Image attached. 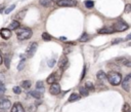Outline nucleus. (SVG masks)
Returning a JSON list of instances; mask_svg holds the SVG:
<instances>
[{
	"label": "nucleus",
	"instance_id": "obj_33",
	"mask_svg": "<svg viewBox=\"0 0 131 112\" xmlns=\"http://www.w3.org/2000/svg\"><path fill=\"white\" fill-rule=\"evenodd\" d=\"M12 91H13L14 94H16V95H19V94L21 92V89H20V86H14V87L12 88Z\"/></svg>",
	"mask_w": 131,
	"mask_h": 112
},
{
	"label": "nucleus",
	"instance_id": "obj_42",
	"mask_svg": "<svg viewBox=\"0 0 131 112\" xmlns=\"http://www.w3.org/2000/svg\"><path fill=\"white\" fill-rule=\"evenodd\" d=\"M59 39H60L61 41H67V38H66V37H60Z\"/></svg>",
	"mask_w": 131,
	"mask_h": 112
},
{
	"label": "nucleus",
	"instance_id": "obj_26",
	"mask_svg": "<svg viewBox=\"0 0 131 112\" xmlns=\"http://www.w3.org/2000/svg\"><path fill=\"white\" fill-rule=\"evenodd\" d=\"M85 87L88 89V90H91V91H93L95 88H94V85H93V83L92 82H90V81H87L86 82V84H85Z\"/></svg>",
	"mask_w": 131,
	"mask_h": 112
},
{
	"label": "nucleus",
	"instance_id": "obj_20",
	"mask_svg": "<svg viewBox=\"0 0 131 112\" xmlns=\"http://www.w3.org/2000/svg\"><path fill=\"white\" fill-rule=\"evenodd\" d=\"M98 33L99 34H112V33H114V31L111 28H102L98 31Z\"/></svg>",
	"mask_w": 131,
	"mask_h": 112
},
{
	"label": "nucleus",
	"instance_id": "obj_34",
	"mask_svg": "<svg viewBox=\"0 0 131 112\" xmlns=\"http://www.w3.org/2000/svg\"><path fill=\"white\" fill-rule=\"evenodd\" d=\"M55 63H56L55 59H50V60L48 61V67H49V68H52V67L55 65Z\"/></svg>",
	"mask_w": 131,
	"mask_h": 112
},
{
	"label": "nucleus",
	"instance_id": "obj_35",
	"mask_svg": "<svg viewBox=\"0 0 131 112\" xmlns=\"http://www.w3.org/2000/svg\"><path fill=\"white\" fill-rule=\"evenodd\" d=\"M124 11H125L126 13H129V12H131V3H128V4H126Z\"/></svg>",
	"mask_w": 131,
	"mask_h": 112
},
{
	"label": "nucleus",
	"instance_id": "obj_28",
	"mask_svg": "<svg viewBox=\"0 0 131 112\" xmlns=\"http://www.w3.org/2000/svg\"><path fill=\"white\" fill-rule=\"evenodd\" d=\"M42 39H43L44 41H49V40H51V36H50L47 32H44V33L42 34Z\"/></svg>",
	"mask_w": 131,
	"mask_h": 112
},
{
	"label": "nucleus",
	"instance_id": "obj_37",
	"mask_svg": "<svg viewBox=\"0 0 131 112\" xmlns=\"http://www.w3.org/2000/svg\"><path fill=\"white\" fill-rule=\"evenodd\" d=\"M124 66H126V67H128V68H131V59L127 58V60H126V62H125Z\"/></svg>",
	"mask_w": 131,
	"mask_h": 112
},
{
	"label": "nucleus",
	"instance_id": "obj_32",
	"mask_svg": "<svg viewBox=\"0 0 131 112\" xmlns=\"http://www.w3.org/2000/svg\"><path fill=\"white\" fill-rule=\"evenodd\" d=\"M122 111H123V112H130V106H129L128 103H125V104H124Z\"/></svg>",
	"mask_w": 131,
	"mask_h": 112
},
{
	"label": "nucleus",
	"instance_id": "obj_36",
	"mask_svg": "<svg viewBox=\"0 0 131 112\" xmlns=\"http://www.w3.org/2000/svg\"><path fill=\"white\" fill-rule=\"evenodd\" d=\"M28 109H29V112H35L37 110V106L36 105H30Z\"/></svg>",
	"mask_w": 131,
	"mask_h": 112
},
{
	"label": "nucleus",
	"instance_id": "obj_18",
	"mask_svg": "<svg viewBox=\"0 0 131 112\" xmlns=\"http://www.w3.org/2000/svg\"><path fill=\"white\" fill-rule=\"evenodd\" d=\"M31 85H32V82H31L30 80H24V81H21V83H20V87H23V88H25V89H29V88L31 87Z\"/></svg>",
	"mask_w": 131,
	"mask_h": 112
},
{
	"label": "nucleus",
	"instance_id": "obj_6",
	"mask_svg": "<svg viewBox=\"0 0 131 112\" xmlns=\"http://www.w3.org/2000/svg\"><path fill=\"white\" fill-rule=\"evenodd\" d=\"M56 4L61 7H72L77 5V1L76 0H58Z\"/></svg>",
	"mask_w": 131,
	"mask_h": 112
},
{
	"label": "nucleus",
	"instance_id": "obj_1",
	"mask_svg": "<svg viewBox=\"0 0 131 112\" xmlns=\"http://www.w3.org/2000/svg\"><path fill=\"white\" fill-rule=\"evenodd\" d=\"M106 79L107 81L112 84V85H119L121 84V81H122V75L119 73V72H116V71H111L106 74Z\"/></svg>",
	"mask_w": 131,
	"mask_h": 112
},
{
	"label": "nucleus",
	"instance_id": "obj_3",
	"mask_svg": "<svg viewBox=\"0 0 131 112\" xmlns=\"http://www.w3.org/2000/svg\"><path fill=\"white\" fill-rule=\"evenodd\" d=\"M129 28V26L124 21H117L113 24V31L114 32H124Z\"/></svg>",
	"mask_w": 131,
	"mask_h": 112
},
{
	"label": "nucleus",
	"instance_id": "obj_9",
	"mask_svg": "<svg viewBox=\"0 0 131 112\" xmlns=\"http://www.w3.org/2000/svg\"><path fill=\"white\" fill-rule=\"evenodd\" d=\"M68 58L66 57V55H62L60 59H59V61H58V67H59V69H61L62 71L68 67Z\"/></svg>",
	"mask_w": 131,
	"mask_h": 112
},
{
	"label": "nucleus",
	"instance_id": "obj_38",
	"mask_svg": "<svg viewBox=\"0 0 131 112\" xmlns=\"http://www.w3.org/2000/svg\"><path fill=\"white\" fill-rule=\"evenodd\" d=\"M122 41H123V38H117V39H115V40L112 41V44H118V43H120Z\"/></svg>",
	"mask_w": 131,
	"mask_h": 112
},
{
	"label": "nucleus",
	"instance_id": "obj_27",
	"mask_svg": "<svg viewBox=\"0 0 131 112\" xmlns=\"http://www.w3.org/2000/svg\"><path fill=\"white\" fill-rule=\"evenodd\" d=\"M84 4H85V6L87 8H93V6H94V2L93 1H90V0H86L84 2Z\"/></svg>",
	"mask_w": 131,
	"mask_h": 112
},
{
	"label": "nucleus",
	"instance_id": "obj_17",
	"mask_svg": "<svg viewBox=\"0 0 131 112\" xmlns=\"http://www.w3.org/2000/svg\"><path fill=\"white\" fill-rule=\"evenodd\" d=\"M10 60H11V54H10V53L4 54V65H5V67H6L7 69L9 68V65H10Z\"/></svg>",
	"mask_w": 131,
	"mask_h": 112
},
{
	"label": "nucleus",
	"instance_id": "obj_44",
	"mask_svg": "<svg viewBox=\"0 0 131 112\" xmlns=\"http://www.w3.org/2000/svg\"><path fill=\"white\" fill-rule=\"evenodd\" d=\"M128 46H131V42H129V43H128Z\"/></svg>",
	"mask_w": 131,
	"mask_h": 112
},
{
	"label": "nucleus",
	"instance_id": "obj_21",
	"mask_svg": "<svg viewBox=\"0 0 131 112\" xmlns=\"http://www.w3.org/2000/svg\"><path fill=\"white\" fill-rule=\"evenodd\" d=\"M36 89L39 90V91H41V92L44 91V83H43V81H37V83H36Z\"/></svg>",
	"mask_w": 131,
	"mask_h": 112
},
{
	"label": "nucleus",
	"instance_id": "obj_10",
	"mask_svg": "<svg viewBox=\"0 0 131 112\" xmlns=\"http://www.w3.org/2000/svg\"><path fill=\"white\" fill-rule=\"evenodd\" d=\"M0 36L3 39H9L11 36V30L7 29V28H2L0 29Z\"/></svg>",
	"mask_w": 131,
	"mask_h": 112
},
{
	"label": "nucleus",
	"instance_id": "obj_7",
	"mask_svg": "<svg viewBox=\"0 0 131 112\" xmlns=\"http://www.w3.org/2000/svg\"><path fill=\"white\" fill-rule=\"evenodd\" d=\"M49 92L53 96H57L59 95L60 92V85L57 83V82H54L52 84H50V87H49Z\"/></svg>",
	"mask_w": 131,
	"mask_h": 112
},
{
	"label": "nucleus",
	"instance_id": "obj_30",
	"mask_svg": "<svg viewBox=\"0 0 131 112\" xmlns=\"http://www.w3.org/2000/svg\"><path fill=\"white\" fill-rule=\"evenodd\" d=\"M5 90H6V88H5V85H4L3 81L0 79V95H3V94L5 92Z\"/></svg>",
	"mask_w": 131,
	"mask_h": 112
},
{
	"label": "nucleus",
	"instance_id": "obj_31",
	"mask_svg": "<svg viewBox=\"0 0 131 112\" xmlns=\"http://www.w3.org/2000/svg\"><path fill=\"white\" fill-rule=\"evenodd\" d=\"M14 7H15V4H12V5L8 6V8H6V9L4 10V13H5V14H8L9 12H11V11L14 9Z\"/></svg>",
	"mask_w": 131,
	"mask_h": 112
},
{
	"label": "nucleus",
	"instance_id": "obj_16",
	"mask_svg": "<svg viewBox=\"0 0 131 112\" xmlns=\"http://www.w3.org/2000/svg\"><path fill=\"white\" fill-rule=\"evenodd\" d=\"M19 26H20V24H19V22L18 21H15V20H13L10 24H9V30H17L18 28H19Z\"/></svg>",
	"mask_w": 131,
	"mask_h": 112
},
{
	"label": "nucleus",
	"instance_id": "obj_24",
	"mask_svg": "<svg viewBox=\"0 0 131 112\" xmlns=\"http://www.w3.org/2000/svg\"><path fill=\"white\" fill-rule=\"evenodd\" d=\"M89 39H90V36H89L87 33H83L79 40H80L81 42H86V41H88Z\"/></svg>",
	"mask_w": 131,
	"mask_h": 112
},
{
	"label": "nucleus",
	"instance_id": "obj_29",
	"mask_svg": "<svg viewBox=\"0 0 131 112\" xmlns=\"http://www.w3.org/2000/svg\"><path fill=\"white\" fill-rule=\"evenodd\" d=\"M25 63H26V62H25L24 59L20 60V62H19L18 65H17V70H18V71H21V70L24 69V67H25Z\"/></svg>",
	"mask_w": 131,
	"mask_h": 112
},
{
	"label": "nucleus",
	"instance_id": "obj_39",
	"mask_svg": "<svg viewBox=\"0 0 131 112\" xmlns=\"http://www.w3.org/2000/svg\"><path fill=\"white\" fill-rule=\"evenodd\" d=\"M85 72H86V67L84 66V70H83V73H82V76H81V80L84 78V76H85Z\"/></svg>",
	"mask_w": 131,
	"mask_h": 112
},
{
	"label": "nucleus",
	"instance_id": "obj_22",
	"mask_svg": "<svg viewBox=\"0 0 131 112\" xmlns=\"http://www.w3.org/2000/svg\"><path fill=\"white\" fill-rule=\"evenodd\" d=\"M80 98H81L80 95L74 92V94H72V95L70 96V98H69V102H75V101H78Z\"/></svg>",
	"mask_w": 131,
	"mask_h": 112
},
{
	"label": "nucleus",
	"instance_id": "obj_40",
	"mask_svg": "<svg viewBox=\"0 0 131 112\" xmlns=\"http://www.w3.org/2000/svg\"><path fill=\"white\" fill-rule=\"evenodd\" d=\"M126 40H131V34H129V35L126 36Z\"/></svg>",
	"mask_w": 131,
	"mask_h": 112
},
{
	"label": "nucleus",
	"instance_id": "obj_23",
	"mask_svg": "<svg viewBox=\"0 0 131 112\" xmlns=\"http://www.w3.org/2000/svg\"><path fill=\"white\" fill-rule=\"evenodd\" d=\"M126 60H127L126 57H120V58H117V59L115 60V62H116L118 65H124L125 62H126Z\"/></svg>",
	"mask_w": 131,
	"mask_h": 112
},
{
	"label": "nucleus",
	"instance_id": "obj_13",
	"mask_svg": "<svg viewBox=\"0 0 131 112\" xmlns=\"http://www.w3.org/2000/svg\"><path fill=\"white\" fill-rule=\"evenodd\" d=\"M96 77L100 82H105L106 81V74L103 71H98L96 73Z\"/></svg>",
	"mask_w": 131,
	"mask_h": 112
},
{
	"label": "nucleus",
	"instance_id": "obj_11",
	"mask_svg": "<svg viewBox=\"0 0 131 112\" xmlns=\"http://www.w3.org/2000/svg\"><path fill=\"white\" fill-rule=\"evenodd\" d=\"M10 112H25V109L20 103H14L11 107Z\"/></svg>",
	"mask_w": 131,
	"mask_h": 112
},
{
	"label": "nucleus",
	"instance_id": "obj_14",
	"mask_svg": "<svg viewBox=\"0 0 131 112\" xmlns=\"http://www.w3.org/2000/svg\"><path fill=\"white\" fill-rule=\"evenodd\" d=\"M26 13H27V9L25 8V9H23V10H20V11H18L16 14H15V21H21L24 17H25V15H26Z\"/></svg>",
	"mask_w": 131,
	"mask_h": 112
},
{
	"label": "nucleus",
	"instance_id": "obj_25",
	"mask_svg": "<svg viewBox=\"0 0 131 112\" xmlns=\"http://www.w3.org/2000/svg\"><path fill=\"white\" fill-rule=\"evenodd\" d=\"M39 3L44 7H48L51 4V0H39Z\"/></svg>",
	"mask_w": 131,
	"mask_h": 112
},
{
	"label": "nucleus",
	"instance_id": "obj_2",
	"mask_svg": "<svg viewBox=\"0 0 131 112\" xmlns=\"http://www.w3.org/2000/svg\"><path fill=\"white\" fill-rule=\"evenodd\" d=\"M32 30L29 29V28H20L16 31V36H17V39L18 40H26V39H29L32 37Z\"/></svg>",
	"mask_w": 131,
	"mask_h": 112
},
{
	"label": "nucleus",
	"instance_id": "obj_15",
	"mask_svg": "<svg viewBox=\"0 0 131 112\" xmlns=\"http://www.w3.org/2000/svg\"><path fill=\"white\" fill-rule=\"evenodd\" d=\"M9 46L6 44V43H0V51L3 53V54H7V53H10L9 51Z\"/></svg>",
	"mask_w": 131,
	"mask_h": 112
},
{
	"label": "nucleus",
	"instance_id": "obj_5",
	"mask_svg": "<svg viewBox=\"0 0 131 112\" xmlns=\"http://www.w3.org/2000/svg\"><path fill=\"white\" fill-rule=\"evenodd\" d=\"M37 47H38V43H37V42H31V43L29 44L27 50H26L27 57H28V58H32V57L35 54V52H36V50H37Z\"/></svg>",
	"mask_w": 131,
	"mask_h": 112
},
{
	"label": "nucleus",
	"instance_id": "obj_41",
	"mask_svg": "<svg viewBox=\"0 0 131 112\" xmlns=\"http://www.w3.org/2000/svg\"><path fill=\"white\" fill-rule=\"evenodd\" d=\"M0 79H1L2 81H4V75H3V74H1V73H0Z\"/></svg>",
	"mask_w": 131,
	"mask_h": 112
},
{
	"label": "nucleus",
	"instance_id": "obj_8",
	"mask_svg": "<svg viewBox=\"0 0 131 112\" xmlns=\"http://www.w3.org/2000/svg\"><path fill=\"white\" fill-rule=\"evenodd\" d=\"M130 80H131V75L129 74V75H127V76L123 79V81H121L122 87H123V89L126 90V91H129V90H130Z\"/></svg>",
	"mask_w": 131,
	"mask_h": 112
},
{
	"label": "nucleus",
	"instance_id": "obj_19",
	"mask_svg": "<svg viewBox=\"0 0 131 112\" xmlns=\"http://www.w3.org/2000/svg\"><path fill=\"white\" fill-rule=\"evenodd\" d=\"M79 91H80V96H82V97H87L89 95V90L85 86H81L79 88Z\"/></svg>",
	"mask_w": 131,
	"mask_h": 112
},
{
	"label": "nucleus",
	"instance_id": "obj_4",
	"mask_svg": "<svg viewBox=\"0 0 131 112\" xmlns=\"http://www.w3.org/2000/svg\"><path fill=\"white\" fill-rule=\"evenodd\" d=\"M11 107L10 100L5 96H0V109L1 110H7Z\"/></svg>",
	"mask_w": 131,
	"mask_h": 112
},
{
	"label": "nucleus",
	"instance_id": "obj_12",
	"mask_svg": "<svg viewBox=\"0 0 131 112\" xmlns=\"http://www.w3.org/2000/svg\"><path fill=\"white\" fill-rule=\"evenodd\" d=\"M29 95H30V96H31L32 98H35V99H37V100H39V99H41V98L43 97V94H42L41 91L37 90V89L29 91Z\"/></svg>",
	"mask_w": 131,
	"mask_h": 112
},
{
	"label": "nucleus",
	"instance_id": "obj_43",
	"mask_svg": "<svg viewBox=\"0 0 131 112\" xmlns=\"http://www.w3.org/2000/svg\"><path fill=\"white\" fill-rule=\"evenodd\" d=\"M2 61H3V60H2V55H1V53H0V65L2 64Z\"/></svg>",
	"mask_w": 131,
	"mask_h": 112
},
{
	"label": "nucleus",
	"instance_id": "obj_45",
	"mask_svg": "<svg viewBox=\"0 0 131 112\" xmlns=\"http://www.w3.org/2000/svg\"><path fill=\"white\" fill-rule=\"evenodd\" d=\"M130 75H131V74H130Z\"/></svg>",
	"mask_w": 131,
	"mask_h": 112
}]
</instances>
